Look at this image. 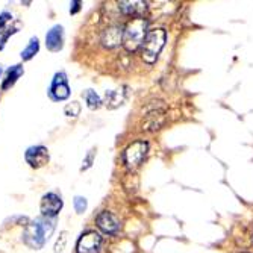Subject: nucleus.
I'll return each mask as SVG.
<instances>
[{"mask_svg":"<svg viewBox=\"0 0 253 253\" xmlns=\"http://www.w3.org/2000/svg\"><path fill=\"white\" fill-rule=\"evenodd\" d=\"M55 231V223L47 217H40L26 224L25 232H23V241L31 249L40 250L47 243Z\"/></svg>","mask_w":253,"mask_h":253,"instance_id":"f257e3e1","label":"nucleus"},{"mask_svg":"<svg viewBox=\"0 0 253 253\" xmlns=\"http://www.w3.org/2000/svg\"><path fill=\"white\" fill-rule=\"evenodd\" d=\"M149 23L146 18H132L123 29V47L127 52H135L143 45L147 35Z\"/></svg>","mask_w":253,"mask_h":253,"instance_id":"f03ea898","label":"nucleus"},{"mask_svg":"<svg viewBox=\"0 0 253 253\" xmlns=\"http://www.w3.org/2000/svg\"><path fill=\"white\" fill-rule=\"evenodd\" d=\"M167 40V34L164 29H152L147 32L144 42L141 45V56L144 62L147 64H155L161 50L164 49Z\"/></svg>","mask_w":253,"mask_h":253,"instance_id":"7ed1b4c3","label":"nucleus"},{"mask_svg":"<svg viewBox=\"0 0 253 253\" xmlns=\"http://www.w3.org/2000/svg\"><path fill=\"white\" fill-rule=\"evenodd\" d=\"M147 150H149V144L146 141H135V143L129 144L123 152L125 166L129 170L138 169L144 161V158L147 155Z\"/></svg>","mask_w":253,"mask_h":253,"instance_id":"20e7f679","label":"nucleus"},{"mask_svg":"<svg viewBox=\"0 0 253 253\" xmlns=\"http://www.w3.org/2000/svg\"><path fill=\"white\" fill-rule=\"evenodd\" d=\"M102 237L96 231H88L81 235L76 243V253H99Z\"/></svg>","mask_w":253,"mask_h":253,"instance_id":"39448f33","label":"nucleus"},{"mask_svg":"<svg viewBox=\"0 0 253 253\" xmlns=\"http://www.w3.org/2000/svg\"><path fill=\"white\" fill-rule=\"evenodd\" d=\"M96 224L102 232L108 235H117L122 229V221L116 214H112L109 211H103L96 217Z\"/></svg>","mask_w":253,"mask_h":253,"instance_id":"423d86ee","label":"nucleus"},{"mask_svg":"<svg viewBox=\"0 0 253 253\" xmlns=\"http://www.w3.org/2000/svg\"><path fill=\"white\" fill-rule=\"evenodd\" d=\"M62 199L55 194V193H47L41 197V203H40V210L42 217L47 218H53L59 214V211L62 210Z\"/></svg>","mask_w":253,"mask_h":253,"instance_id":"0eeeda50","label":"nucleus"},{"mask_svg":"<svg viewBox=\"0 0 253 253\" xmlns=\"http://www.w3.org/2000/svg\"><path fill=\"white\" fill-rule=\"evenodd\" d=\"M25 159L32 169H41L49 163V150L44 146H32L26 150Z\"/></svg>","mask_w":253,"mask_h":253,"instance_id":"6e6552de","label":"nucleus"},{"mask_svg":"<svg viewBox=\"0 0 253 253\" xmlns=\"http://www.w3.org/2000/svg\"><path fill=\"white\" fill-rule=\"evenodd\" d=\"M50 96L53 100H65L70 97V86H68L67 75L65 73H56L52 86H50Z\"/></svg>","mask_w":253,"mask_h":253,"instance_id":"1a4fd4ad","label":"nucleus"},{"mask_svg":"<svg viewBox=\"0 0 253 253\" xmlns=\"http://www.w3.org/2000/svg\"><path fill=\"white\" fill-rule=\"evenodd\" d=\"M119 9L125 15L133 18H144L147 12V3L140 2V0H125V2H119Z\"/></svg>","mask_w":253,"mask_h":253,"instance_id":"9d476101","label":"nucleus"},{"mask_svg":"<svg viewBox=\"0 0 253 253\" xmlns=\"http://www.w3.org/2000/svg\"><path fill=\"white\" fill-rule=\"evenodd\" d=\"M102 44L106 49H114L123 44V29L120 26H109L102 34Z\"/></svg>","mask_w":253,"mask_h":253,"instance_id":"9b49d317","label":"nucleus"},{"mask_svg":"<svg viewBox=\"0 0 253 253\" xmlns=\"http://www.w3.org/2000/svg\"><path fill=\"white\" fill-rule=\"evenodd\" d=\"M62 45H64V28L56 25L45 35V47L50 52H59L62 49Z\"/></svg>","mask_w":253,"mask_h":253,"instance_id":"f8f14e48","label":"nucleus"},{"mask_svg":"<svg viewBox=\"0 0 253 253\" xmlns=\"http://www.w3.org/2000/svg\"><path fill=\"white\" fill-rule=\"evenodd\" d=\"M164 125V109L163 108H153L143 122V130L155 132Z\"/></svg>","mask_w":253,"mask_h":253,"instance_id":"ddd939ff","label":"nucleus"},{"mask_svg":"<svg viewBox=\"0 0 253 253\" xmlns=\"http://www.w3.org/2000/svg\"><path fill=\"white\" fill-rule=\"evenodd\" d=\"M105 99H106V106L109 109L119 108L126 100V91H123V88L122 89H114V91H106Z\"/></svg>","mask_w":253,"mask_h":253,"instance_id":"4468645a","label":"nucleus"},{"mask_svg":"<svg viewBox=\"0 0 253 253\" xmlns=\"http://www.w3.org/2000/svg\"><path fill=\"white\" fill-rule=\"evenodd\" d=\"M23 67L21 65H12L9 70L6 72V78L3 79V84H2V89L3 91H6V89H9L15 82H17V79L23 75Z\"/></svg>","mask_w":253,"mask_h":253,"instance_id":"2eb2a0df","label":"nucleus"},{"mask_svg":"<svg viewBox=\"0 0 253 253\" xmlns=\"http://www.w3.org/2000/svg\"><path fill=\"white\" fill-rule=\"evenodd\" d=\"M38 50H40V41H38V38L35 37V38H31V41H29V44H28V47L21 52V59L23 61H29V59H32L37 53H38Z\"/></svg>","mask_w":253,"mask_h":253,"instance_id":"dca6fc26","label":"nucleus"},{"mask_svg":"<svg viewBox=\"0 0 253 253\" xmlns=\"http://www.w3.org/2000/svg\"><path fill=\"white\" fill-rule=\"evenodd\" d=\"M84 97H85V100H86V106L89 108V109H99L100 108V105H102V100H100V97L97 96V93L96 91H93V89H86L85 91V94H84Z\"/></svg>","mask_w":253,"mask_h":253,"instance_id":"f3484780","label":"nucleus"},{"mask_svg":"<svg viewBox=\"0 0 253 253\" xmlns=\"http://www.w3.org/2000/svg\"><path fill=\"white\" fill-rule=\"evenodd\" d=\"M64 112H65V116H68V117H78L79 114H81V105H79V102H72V103L65 105Z\"/></svg>","mask_w":253,"mask_h":253,"instance_id":"a211bd4d","label":"nucleus"},{"mask_svg":"<svg viewBox=\"0 0 253 253\" xmlns=\"http://www.w3.org/2000/svg\"><path fill=\"white\" fill-rule=\"evenodd\" d=\"M11 21H12V14L11 12H2V14H0V35L5 34L8 29H11V28H8V25Z\"/></svg>","mask_w":253,"mask_h":253,"instance_id":"6ab92c4d","label":"nucleus"},{"mask_svg":"<svg viewBox=\"0 0 253 253\" xmlns=\"http://www.w3.org/2000/svg\"><path fill=\"white\" fill-rule=\"evenodd\" d=\"M67 240H68V234L65 231L61 232L59 234V238L56 240V244H55V253H61L64 250V247L67 244Z\"/></svg>","mask_w":253,"mask_h":253,"instance_id":"aec40b11","label":"nucleus"},{"mask_svg":"<svg viewBox=\"0 0 253 253\" xmlns=\"http://www.w3.org/2000/svg\"><path fill=\"white\" fill-rule=\"evenodd\" d=\"M86 206H88V203H86L85 197H81V196L75 197V210H76L78 214H84L85 210H86Z\"/></svg>","mask_w":253,"mask_h":253,"instance_id":"412c9836","label":"nucleus"},{"mask_svg":"<svg viewBox=\"0 0 253 253\" xmlns=\"http://www.w3.org/2000/svg\"><path fill=\"white\" fill-rule=\"evenodd\" d=\"M94 156H96V150H89V153H88V155H86V158L84 159V166H82V170H88L91 166H93Z\"/></svg>","mask_w":253,"mask_h":253,"instance_id":"4be33fe9","label":"nucleus"},{"mask_svg":"<svg viewBox=\"0 0 253 253\" xmlns=\"http://www.w3.org/2000/svg\"><path fill=\"white\" fill-rule=\"evenodd\" d=\"M17 32V28H11V29H8L5 34H2L0 35V50H2L3 47H5V44H6V41H8V38L12 35V34H15Z\"/></svg>","mask_w":253,"mask_h":253,"instance_id":"5701e85b","label":"nucleus"},{"mask_svg":"<svg viewBox=\"0 0 253 253\" xmlns=\"http://www.w3.org/2000/svg\"><path fill=\"white\" fill-rule=\"evenodd\" d=\"M81 5H82V2H72V8H70V12L72 14H76L79 9H81Z\"/></svg>","mask_w":253,"mask_h":253,"instance_id":"b1692460","label":"nucleus"},{"mask_svg":"<svg viewBox=\"0 0 253 253\" xmlns=\"http://www.w3.org/2000/svg\"><path fill=\"white\" fill-rule=\"evenodd\" d=\"M0 75H2V67H0Z\"/></svg>","mask_w":253,"mask_h":253,"instance_id":"393cba45","label":"nucleus"}]
</instances>
